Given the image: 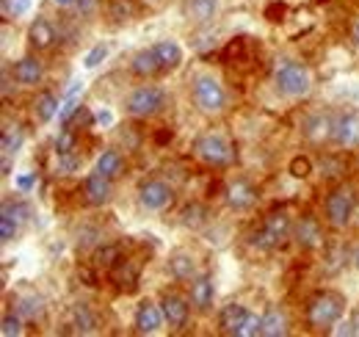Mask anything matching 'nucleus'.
Wrapping results in <instances>:
<instances>
[{
  "mask_svg": "<svg viewBox=\"0 0 359 337\" xmlns=\"http://www.w3.org/2000/svg\"><path fill=\"white\" fill-rule=\"evenodd\" d=\"M346 296L340 291H332V288H323V291H315L307 298V307H304V324L307 329L315 335H332L334 326H340V321L346 318Z\"/></svg>",
  "mask_w": 359,
  "mask_h": 337,
  "instance_id": "nucleus-1",
  "label": "nucleus"
},
{
  "mask_svg": "<svg viewBox=\"0 0 359 337\" xmlns=\"http://www.w3.org/2000/svg\"><path fill=\"white\" fill-rule=\"evenodd\" d=\"M191 103L202 117H222L229 105L224 84L213 72H199L191 81Z\"/></svg>",
  "mask_w": 359,
  "mask_h": 337,
  "instance_id": "nucleus-2",
  "label": "nucleus"
},
{
  "mask_svg": "<svg viewBox=\"0 0 359 337\" xmlns=\"http://www.w3.org/2000/svg\"><path fill=\"white\" fill-rule=\"evenodd\" d=\"M273 88L287 100H302L313 88V72L296 58H279L273 67Z\"/></svg>",
  "mask_w": 359,
  "mask_h": 337,
  "instance_id": "nucleus-3",
  "label": "nucleus"
},
{
  "mask_svg": "<svg viewBox=\"0 0 359 337\" xmlns=\"http://www.w3.org/2000/svg\"><path fill=\"white\" fill-rule=\"evenodd\" d=\"M359 211V194L351 183H337L323 199V221L334 230H346Z\"/></svg>",
  "mask_w": 359,
  "mask_h": 337,
  "instance_id": "nucleus-4",
  "label": "nucleus"
},
{
  "mask_svg": "<svg viewBox=\"0 0 359 337\" xmlns=\"http://www.w3.org/2000/svg\"><path fill=\"white\" fill-rule=\"evenodd\" d=\"M216 326H219V335L224 337H260V332H263L260 315L252 312L241 301H229L219 310Z\"/></svg>",
  "mask_w": 359,
  "mask_h": 337,
  "instance_id": "nucleus-5",
  "label": "nucleus"
},
{
  "mask_svg": "<svg viewBox=\"0 0 359 337\" xmlns=\"http://www.w3.org/2000/svg\"><path fill=\"white\" fill-rule=\"evenodd\" d=\"M293 221L296 218H290L285 211L269 213L260 221V227L249 235V246L257 249V252H273V249H279L282 244H287L293 238Z\"/></svg>",
  "mask_w": 359,
  "mask_h": 337,
  "instance_id": "nucleus-6",
  "label": "nucleus"
},
{
  "mask_svg": "<svg viewBox=\"0 0 359 337\" xmlns=\"http://www.w3.org/2000/svg\"><path fill=\"white\" fill-rule=\"evenodd\" d=\"M194 158L208 168H229L235 164V147L224 133H202L191 144Z\"/></svg>",
  "mask_w": 359,
  "mask_h": 337,
  "instance_id": "nucleus-7",
  "label": "nucleus"
},
{
  "mask_svg": "<svg viewBox=\"0 0 359 337\" xmlns=\"http://www.w3.org/2000/svg\"><path fill=\"white\" fill-rule=\"evenodd\" d=\"M169 105V94L166 88L155 84H141L128 91L125 97V114L133 119H155L158 114H163Z\"/></svg>",
  "mask_w": 359,
  "mask_h": 337,
  "instance_id": "nucleus-8",
  "label": "nucleus"
},
{
  "mask_svg": "<svg viewBox=\"0 0 359 337\" xmlns=\"http://www.w3.org/2000/svg\"><path fill=\"white\" fill-rule=\"evenodd\" d=\"M138 208L147 213H163L175 205V185L163 177H144L135 188Z\"/></svg>",
  "mask_w": 359,
  "mask_h": 337,
  "instance_id": "nucleus-9",
  "label": "nucleus"
},
{
  "mask_svg": "<svg viewBox=\"0 0 359 337\" xmlns=\"http://www.w3.org/2000/svg\"><path fill=\"white\" fill-rule=\"evenodd\" d=\"M158 301H161V310H163L166 329H169L172 335H182V332H188V326H191V312H194L191 298H188V296H182L180 291H175V288H166Z\"/></svg>",
  "mask_w": 359,
  "mask_h": 337,
  "instance_id": "nucleus-10",
  "label": "nucleus"
},
{
  "mask_svg": "<svg viewBox=\"0 0 359 337\" xmlns=\"http://www.w3.org/2000/svg\"><path fill=\"white\" fill-rule=\"evenodd\" d=\"M293 244L302 252H318L323 246V224L313 213H304L293 221Z\"/></svg>",
  "mask_w": 359,
  "mask_h": 337,
  "instance_id": "nucleus-11",
  "label": "nucleus"
},
{
  "mask_svg": "<svg viewBox=\"0 0 359 337\" xmlns=\"http://www.w3.org/2000/svg\"><path fill=\"white\" fill-rule=\"evenodd\" d=\"M188 298L194 304V312L199 315H210L216 307V282L210 271H199L191 282H188Z\"/></svg>",
  "mask_w": 359,
  "mask_h": 337,
  "instance_id": "nucleus-12",
  "label": "nucleus"
},
{
  "mask_svg": "<svg viewBox=\"0 0 359 337\" xmlns=\"http://www.w3.org/2000/svg\"><path fill=\"white\" fill-rule=\"evenodd\" d=\"M163 326H166V321H163L161 301H155V298H141V301L135 304V312H133L135 335H158Z\"/></svg>",
  "mask_w": 359,
  "mask_h": 337,
  "instance_id": "nucleus-13",
  "label": "nucleus"
},
{
  "mask_svg": "<svg viewBox=\"0 0 359 337\" xmlns=\"http://www.w3.org/2000/svg\"><path fill=\"white\" fill-rule=\"evenodd\" d=\"M8 72H11L14 84L22 86V88H42V84H45V61L39 55H34V53L17 58L8 67Z\"/></svg>",
  "mask_w": 359,
  "mask_h": 337,
  "instance_id": "nucleus-14",
  "label": "nucleus"
},
{
  "mask_svg": "<svg viewBox=\"0 0 359 337\" xmlns=\"http://www.w3.org/2000/svg\"><path fill=\"white\" fill-rule=\"evenodd\" d=\"M257 199H260L257 188L249 180H243V177H235V180H229L224 185V202L229 211H238V213L252 211L257 205Z\"/></svg>",
  "mask_w": 359,
  "mask_h": 337,
  "instance_id": "nucleus-15",
  "label": "nucleus"
},
{
  "mask_svg": "<svg viewBox=\"0 0 359 337\" xmlns=\"http://www.w3.org/2000/svg\"><path fill=\"white\" fill-rule=\"evenodd\" d=\"M81 194H83V202H86L89 208H102V205H108V202L114 199V180L105 177V174H100V171L94 168V171H89V174L83 177Z\"/></svg>",
  "mask_w": 359,
  "mask_h": 337,
  "instance_id": "nucleus-16",
  "label": "nucleus"
},
{
  "mask_svg": "<svg viewBox=\"0 0 359 337\" xmlns=\"http://www.w3.org/2000/svg\"><path fill=\"white\" fill-rule=\"evenodd\" d=\"M329 144L337 150H351L359 144V117L357 114H340L332 119Z\"/></svg>",
  "mask_w": 359,
  "mask_h": 337,
  "instance_id": "nucleus-17",
  "label": "nucleus"
},
{
  "mask_svg": "<svg viewBox=\"0 0 359 337\" xmlns=\"http://www.w3.org/2000/svg\"><path fill=\"white\" fill-rule=\"evenodd\" d=\"M28 47L34 50V53H47V50H53L55 42H58V31H55V25L47 20V17H34L31 20V25H28Z\"/></svg>",
  "mask_w": 359,
  "mask_h": 337,
  "instance_id": "nucleus-18",
  "label": "nucleus"
},
{
  "mask_svg": "<svg viewBox=\"0 0 359 337\" xmlns=\"http://www.w3.org/2000/svg\"><path fill=\"white\" fill-rule=\"evenodd\" d=\"M166 271H169V277L175 282H185L188 285L202 268H199V260L188 252V249H175V252L166 257Z\"/></svg>",
  "mask_w": 359,
  "mask_h": 337,
  "instance_id": "nucleus-19",
  "label": "nucleus"
},
{
  "mask_svg": "<svg viewBox=\"0 0 359 337\" xmlns=\"http://www.w3.org/2000/svg\"><path fill=\"white\" fill-rule=\"evenodd\" d=\"M219 8H222L219 0H182V17L196 28L213 25L219 17Z\"/></svg>",
  "mask_w": 359,
  "mask_h": 337,
  "instance_id": "nucleus-20",
  "label": "nucleus"
},
{
  "mask_svg": "<svg viewBox=\"0 0 359 337\" xmlns=\"http://www.w3.org/2000/svg\"><path fill=\"white\" fill-rule=\"evenodd\" d=\"M130 72H133L135 78H141V81L166 78L163 70H161V61H158V55H155V50H152V44L144 47V50H138L133 58H130Z\"/></svg>",
  "mask_w": 359,
  "mask_h": 337,
  "instance_id": "nucleus-21",
  "label": "nucleus"
},
{
  "mask_svg": "<svg viewBox=\"0 0 359 337\" xmlns=\"http://www.w3.org/2000/svg\"><path fill=\"white\" fill-rule=\"evenodd\" d=\"M260 321H263V332H260V337L290 335V318H287L285 307H279V304H269V307L263 310Z\"/></svg>",
  "mask_w": 359,
  "mask_h": 337,
  "instance_id": "nucleus-22",
  "label": "nucleus"
},
{
  "mask_svg": "<svg viewBox=\"0 0 359 337\" xmlns=\"http://www.w3.org/2000/svg\"><path fill=\"white\" fill-rule=\"evenodd\" d=\"M94 168H97L100 174H105V177H111V180L116 183V180H122V177L128 174V158H125L116 147H108V150H102V152L97 155Z\"/></svg>",
  "mask_w": 359,
  "mask_h": 337,
  "instance_id": "nucleus-23",
  "label": "nucleus"
},
{
  "mask_svg": "<svg viewBox=\"0 0 359 337\" xmlns=\"http://www.w3.org/2000/svg\"><path fill=\"white\" fill-rule=\"evenodd\" d=\"M31 111H34V119L39 125H47V122H53L61 114V100L55 97V91L39 88L36 97H34V103H31Z\"/></svg>",
  "mask_w": 359,
  "mask_h": 337,
  "instance_id": "nucleus-24",
  "label": "nucleus"
},
{
  "mask_svg": "<svg viewBox=\"0 0 359 337\" xmlns=\"http://www.w3.org/2000/svg\"><path fill=\"white\" fill-rule=\"evenodd\" d=\"M152 50H155V55L161 61L163 75H172L182 67V47L175 39H161V42L152 44Z\"/></svg>",
  "mask_w": 359,
  "mask_h": 337,
  "instance_id": "nucleus-25",
  "label": "nucleus"
},
{
  "mask_svg": "<svg viewBox=\"0 0 359 337\" xmlns=\"http://www.w3.org/2000/svg\"><path fill=\"white\" fill-rule=\"evenodd\" d=\"M14 310L25 321H42L47 315V298L39 293H20L14 298Z\"/></svg>",
  "mask_w": 359,
  "mask_h": 337,
  "instance_id": "nucleus-26",
  "label": "nucleus"
},
{
  "mask_svg": "<svg viewBox=\"0 0 359 337\" xmlns=\"http://www.w3.org/2000/svg\"><path fill=\"white\" fill-rule=\"evenodd\" d=\"M72 326L78 335H97L102 326H100V315L91 310L86 301H78L72 307Z\"/></svg>",
  "mask_w": 359,
  "mask_h": 337,
  "instance_id": "nucleus-27",
  "label": "nucleus"
},
{
  "mask_svg": "<svg viewBox=\"0 0 359 337\" xmlns=\"http://www.w3.org/2000/svg\"><path fill=\"white\" fill-rule=\"evenodd\" d=\"M22 144H25V133H22V127L6 122L3 136H0V150H3V155H11V158H14V155L22 150Z\"/></svg>",
  "mask_w": 359,
  "mask_h": 337,
  "instance_id": "nucleus-28",
  "label": "nucleus"
},
{
  "mask_svg": "<svg viewBox=\"0 0 359 337\" xmlns=\"http://www.w3.org/2000/svg\"><path fill=\"white\" fill-rule=\"evenodd\" d=\"M108 17H111V22H116V25L133 20L135 3L133 0H108Z\"/></svg>",
  "mask_w": 359,
  "mask_h": 337,
  "instance_id": "nucleus-29",
  "label": "nucleus"
},
{
  "mask_svg": "<svg viewBox=\"0 0 359 337\" xmlns=\"http://www.w3.org/2000/svg\"><path fill=\"white\" fill-rule=\"evenodd\" d=\"M22 332H25V318H22L17 310L3 312V321H0V335H3V337H20Z\"/></svg>",
  "mask_w": 359,
  "mask_h": 337,
  "instance_id": "nucleus-30",
  "label": "nucleus"
},
{
  "mask_svg": "<svg viewBox=\"0 0 359 337\" xmlns=\"http://www.w3.org/2000/svg\"><path fill=\"white\" fill-rule=\"evenodd\" d=\"M20 230H22V221H17L14 216L8 213H0V241L3 244H11L20 238Z\"/></svg>",
  "mask_w": 359,
  "mask_h": 337,
  "instance_id": "nucleus-31",
  "label": "nucleus"
},
{
  "mask_svg": "<svg viewBox=\"0 0 359 337\" xmlns=\"http://www.w3.org/2000/svg\"><path fill=\"white\" fill-rule=\"evenodd\" d=\"M205 221H208V211H205V205L191 202V205H185V208H182V224H185V227L196 230V227H202Z\"/></svg>",
  "mask_w": 359,
  "mask_h": 337,
  "instance_id": "nucleus-32",
  "label": "nucleus"
},
{
  "mask_svg": "<svg viewBox=\"0 0 359 337\" xmlns=\"http://www.w3.org/2000/svg\"><path fill=\"white\" fill-rule=\"evenodd\" d=\"M78 249L81 252H94L100 244H102V232L97 230V227H81V232H78Z\"/></svg>",
  "mask_w": 359,
  "mask_h": 337,
  "instance_id": "nucleus-33",
  "label": "nucleus"
},
{
  "mask_svg": "<svg viewBox=\"0 0 359 337\" xmlns=\"http://www.w3.org/2000/svg\"><path fill=\"white\" fill-rule=\"evenodd\" d=\"M0 11L6 20H20L31 11V0H0Z\"/></svg>",
  "mask_w": 359,
  "mask_h": 337,
  "instance_id": "nucleus-34",
  "label": "nucleus"
},
{
  "mask_svg": "<svg viewBox=\"0 0 359 337\" xmlns=\"http://www.w3.org/2000/svg\"><path fill=\"white\" fill-rule=\"evenodd\" d=\"M0 213H8V216H14L17 221H28L31 218V205L28 202H22V199H3V211Z\"/></svg>",
  "mask_w": 359,
  "mask_h": 337,
  "instance_id": "nucleus-35",
  "label": "nucleus"
},
{
  "mask_svg": "<svg viewBox=\"0 0 359 337\" xmlns=\"http://www.w3.org/2000/svg\"><path fill=\"white\" fill-rule=\"evenodd\" d=\"M287 171H290V177H296V180H307V177L313 174V161H310L307 155H296V158H290Z\"/></svg>",
  "mask_w": 359,
  "mask_h": 337,
  "instance_id": "nucleus-36",
  "label": "nucleus"
},
{
  "mask_svg": "<svg viewBox=\"0 0 359 337\" xmlns=\"http://www.w3.org/2000/svg\"><path fill=\"white\" fill-rule=\"evenodd\" d=\"M67 152H75V133L69 127L61 130V136L55 138V155H67Z\"/></svg>",
  "mask_w": 359,
  "mask_h": 337,
  "instance_id": "nucleus-37",
  "label": "nucleus"
},
{
  "mask_svg": "<svg viewBox=\"0 0 359 337\" xmlns=\"http://www.w3.org/2000/svg\"><path fill=\"white\" fill-rule=\"evenodd\" d=\"M343 329H334V335H348V337H359V307L351 312L348 321H340Z\"/></svg>",
  "mask_w": 359,
  "mask_h": 337,
  "instance_id": "nucleus-38",
  "label": "nucleus"
},
{
  "mask_svg": "<svg viewBox=\"0 0 359 337\" xmlns=\"http://www.w3.org/2000/svg\"><path fill=\"white\" fill-rule=\"evenodd\" d=\"M105 55H108V44H94V47H91L89 53H86V58H83V64H86V67H89V70H94V67H97V64H100V61H102V58H105Z\"/></svg>",
  "mask_w": 359,
  "mask_h": 337,
  "instance_id": "nucleus-39",
  "label": "nucleus"
},
{
  "mask_svg": "<svg viewBox=\"0 0 359 337\" xmlns=\"http://www.w3.org/2000/svg\"><path fill=\"white\" fill-rule=\"evenodd\" d=\"M266 17H269L271 22H282L285 20V3H271L269 8H266Z\"/></svg>",
  "mask_w": 359,
  "mask_h": 337,
  "instance_id": "nucleus-40",
  "label": "nucleus"
},
{
  "mask_svg": "<svg viewBox=\"0 0 359 337\" xmlns=\"http://www.w3.org/2000/svg\"><path fill=\"white\" fill-rule=\"evenodd\" d=\"M97 3H100V0H75V8H78L81 14H91V11L97 8Z\"/></svg>",
  "mask_w": 359,
  "mask_h": 337,
  "instance_id": "nucleus-41",
  "label": "nucleus"
},
{
  "mask_svg": "<svg viewBox=\"0 0 359 337\" xmlns=\"http://www.w3.org/2000/svg\"><path fill=\"white\" fill-rule=\"evenodd\" d=\"M17 185H20L22 191H28V188L34 185V177H20V180H17Z\"/></svg>",
  "mask_w": 359,
  "mask_h": 337,
  "instance_id": "nucleus-42",
  "label": "nucleus"
},
{
  "mask_svg": "<svg viewBox=\"0 0 359 337\" xmlns=\"http://www.w3.org/2000/svg\"><path fill=\"white\" fill-rule=\"evenodd\" d=\"M348 260H351V265H354V268L359 271V244L354 246V249H351V254H348Z\"/></svg>",
  "mask_w": 359,
  "mask_h": 337,
  "instance_id": "nucleus-43",
  "label": "nucleus"
},
{
  "mask_svg": "<svg viewBox=\"0 0 359 337\" xmlns=\"http://www.w3.org/2000/svg\"><path fill=\"white\" fill-rule=\"evenodd\" d=\"M58 8H75V0H53Z\"/></svg>",
  "mask_w": 359,
  "mask_h": 337,
  "instance_id": "nucleus-44",
  "label": "nucleus"
},
{
  "mask_svg": "<svg viewBox=\"0 0 359 337\" xmlns=\"http://www.w3.org/2000/svg\"><path fill=\"white\" fill-rule=\"evenodd\" d=\"M354 37H357V42H359V22H357V31H354Z\"/></svg>",
  "mask_w": 359,
  "mask_h": 337,
  "instance_id": "nucleus-45",
  "label": "nucleus"
},
{
  "mask_svg": "<svg viewBox=\"0 0 359 337\" xmlns=\"http://www.w3.org/2000/svg\"><path fill=\"white\" fill-rule=\"evenodd\" d=\"M357 221H359V211H357Z\"/></svg>",
  "mask_w": 359,
  "mask_h": 337,
  "instance_id": "nucleus-46",
  "label": "nucleus"
}]
</instances>
